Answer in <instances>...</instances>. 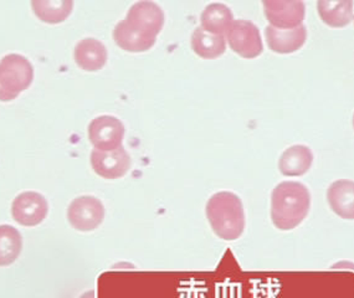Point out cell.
<instances>
[{
  "label": "cell",
  "instance_id": "20",
  "mask_svg": "<svg viewBox=\"0 0 354 298\" xmlns=\"http://www.w3.org/2000/svg\"><path fill=\"white\" fill-rule=\"evenodd\" d=\"M23 251V236L14 226L0 225V268L10 266Z\"/></svg>",
  "mask_w": 354,
  "mask_h": 298
},
{
  "label": "cell",
  "instance_id": "17",
  "mask_svg": "<svg viewBox=\"0 0 354 298\" xmlns=\"http://www.w3.org/2000/svg\"><path fill=\"white\" fill-rule=\"evenodd\" d=\"M201 21L204 30L224 37L234 23V15L225 4L212 3L203 10Z\"/></svg>",
  "mask_w": 354,
  "mask_h": 298
},
{
  "label": "cell",
  "instance_id": "19",
  "mask_svg": "<svg viewBox=\"0 0 354 298\" xmlns=\"http://www.w3.org/2000/svg\"><path fill=\"white\" fill-rule=\"evenodd\" d=\"M192 49L203 59H216L226 50L225 37L214 35L204 30L202 26L196 28L192 35Z\"/></svg>",
  "mask_w": 354,
  "mask_h": 298
},
{
  "label": "cell",
  "instance_id": "1",
  "mask_svg": "<svg viewBox=\"0 0 354 298\" xmlns=\"http://www.w3.org/2000/svg\"><path fill=\"white\" fill-rule=\"evenodd\" d=\"M311 209V193L305 184L286 180L271 194V221L276 229L290 232L304 223Z\"/></svg>",
  "mask_w": 354,
  "mask_h": 298
},
{
  "label": "cell",
  "instance_id": "13",
  "mask_svg": "<svg viewBox=\"0 0 354 298\" xmlns=\"http://www.w3.org/2000/svg\"><path fill=\"white\" fill-rule=\"evenodd\" d=\"M330 210L341 219L354 220V180L338 179L327 189Z\"/></svg>",
  "mask_w": 354,
  "mask_h": 298
},
{
  "label": "cell",
  "instance_id": "4",
  "mask_svg": "<svg viewBox=\"0 0 354 298\" xmlns=\"http://www.w3.org/2000/svg\"><path fill=\"white\" fill-rule=\"evenodd\" d=\"M102 201L93 195H81L75 198L68 207V220L76 232H91L104 223Z\"/></svg>",
  "mask_w": 354,
  "mask_h": 298
},
{
  "label": "cell",
  "instance_id": "12",
  "mask_svg": "<svg viewBox=\"0 0 354 298\" xmlns=\"http://www.w3.org/2000/svg\"><path fill=\"white\" fill-rule=\"evenodd\" d=\"M76 65L84 71L96 73L106 65L109 54L104 44L97 39L86 37L76 44L73 50Z\"/></svg>",
  "mask_w": 354,
  "mask_h": 298
},
{
  "label": "cell",
  "instance_id": "14",
  "mask_svg": "<svg viewBox=\"0 0 354 298\" xmlns=\"http://www.w3.org/2000/svg\"><path fill=\"white\" fill-rule=\"evenodd\" d=\"M115 43L129 53H145L156 44L157 37L136 28L129 21L122 20L113 29Z\"/></svg>",
  "mask_w": 354,
  "mask_h": 298
},
{
  "label": "cell",
  "instance_id": "9",
  "mask_svg": "<svg viewBox=\"0 0 354 298\" xmlns=\"http://www.w3.org/2000/svg\"><path fill=\"white\" fill-rule=\"evenodd\" d=\"M90 163L98 177L115 180L129 173L132 160L122 146L113 151L93 149L90 156Z\"/></svg>",
  "mask_w": 354,
  "mask_h": 298
},
{
  "label": "cell",
  "instance_id": "8",
  "mask_svg": "<svg viewBox=\"0 0 354 298\" xmlns=\"http://www.w3.org/2000/svg\"><path fill=\"white\" fill-rule=\"evenodd\" d=\"M88 140L95 149L113 151L122 147L126 129L117 117L104 115L92 120L88 124Z\"/></svg>",
  "mask_w": 354,
  "mask_h": 298
},
{
  "label": "cell",
  "instance_id": "15",
  "mask_svg": "<svg viewBox=\"0 0 354 298\" xmlns=\"http://www.w3.org/2000/svg\"><path fill=\"white\" fill-rule=\"evenodd\" d=\"M313 153L310 147L295 145L288 147L279 159V171L285 177H302L311 169Z\"/></svg>",
  "mask_w": 354,
  "mask_h": 298
},
{
  "label": "cell",
  "instance_id": "2",
  "mask_svg": "<svg viewBox=\"0 0 354 298\" xmlns=\"http://www.w3.org/2000/svg\"><path fill=\"white\" fill-rule=\"evenodd\" d=\"M205 214L214 234L225 241H235L244 234L243 201L232 192H219L210 196Z\"/></svg>",
  "mask_w": 354,
  "mask_h": 298
},
{
  "label": "cell",
  "instance_id": "3",
  "mask_svg": "<svg viewBox=\"0 0 354 298\" xmlns=\"http://www.w3.org/2000/svg\"><path fill=\"white\" fill-rule=\"evenodd\" d=\"M34 67L25 56L9 54L0 60V102H10L29 89Z\"/></svg>",
  "mask_w": 354,
  "mask_h": 298
},
{
  "label": "cell",
  "instance_id": "21",
  "mask_svg": "<svg viewBox=\"0 0 354 298\" xmlns=\"http://www.w3.org/2000/svg\"><path fill=\"white\" fill-rule=\"evenodd\" d=\"M80 298H95V295H93V292L92 291H90V292L85 293V295H82L81 297Z\"/></svg>",
  "mask_w": 354,
  "mask_h": 298
},
{
  "label": "cell",
  "instance_id": "7",
  "mask_svg": "<svg viewBox=\"0 0 354 298\" xmlns=\"http://www.w3.org/2000/svg\"><path fill=\"white\" fill-rule=\"evenodd\" d=\"M263 12L276 29H295L304 25L306 6L301 0H263Z\"/></svg>",
  "mask_w": 354,
  "mask_h": 298
},
{
  "label": "cell",
  "instance_id": "5",
  "mask_svg": "<svg viewBox=\"0 0 354 298\" xmlns=\"http://www.w3.org/2000/svg\"><path fill=\"white\" fill-rule=\"evenodd\" d=\"M226 40L234 53L244 59H255L263 51V39L257 25L249 20H234Z\"/></svg>",
  "mask_w": 354,
  "mask_h": 298
},
{
  "label": "cell",
  "instance_id": "18",
  "mask_svg": "<svg viewBox=\"0 0 354 298\" xmlns=\"http://www.w3.org/2000/svg\"><path fill=\"white\" fill-rule=\"evenodd\" d=\"M32 12L46 24H60L73 9V0H32Z\"/></svg>",
  "mask_w": 354,
  "mask_h": 298
},
{
  "label": "cell",
  "instance_id": "6",
  "mask_svg": "<svg viewBox=\"0 0 354 298\" xmlns=\"http://www.w3.org/2000/svg\"><path fill=\"white\" fill-rule=\"evenodd\" d=\"M10 213L19 225L34 227L46 219L49 214V203L43 194L28 190L14 198Z\"/></svg>",
  "mask_w": 354,
  "mask_h": 298
},
{
  "label": "cell",
  "instance_id": "10",
  "mask_svg": "<svg viewBox=\"0 0 354 298\" xmlns=\"http://www.w3.org/2000/svg\"><path fill=\"white\" fill-rule=\"evenodd\" d=\"M124 20L142 31L157 37L165 25V12L157 3L142 0L129 8Z\"/></svg>",
  "mask_w": 354,
  "mask_h": 298
},
{
  "label": "cell",
  "instance_id": "22",
  "mask_svg": "<svg viewBox=\"0 0 354 298\" xmlns=\"http://www.w3.org/2000/svg\"><path fill=\"white\" fill-rule=\"evenodd\" d=\"M352 126H353V129H354V113H353V117H352Z\"/></svg>",
  "mask_w": 354,
  "mask_h": 298
},
{
  "label": "cell",
  "instance_id": "16",
  "mask_svg": "<svg viewBox=\"0 0 354 298\" xmlns=\"http://www.w3.org/2000/svg\"><path fill=\"white\" fill-rule=\"evenodd\" d=\"M353 1L351 0H319L317 12L324 24L342 29L353 21Z\"/></svg>",
  "mask_w": 354,
  "mask_h": 298
},
{
  "label": "cell",
  "instance_id": "11",
  "mask_svg": "<svg viewBox=\"0 0 354 298\" xmlns=\"http://www.w3.org/2000/svg\"><path fill=\"white\" fill-rule=\"evenodd\" d=\"M265 39L271 51L276 54H292L299 51L307 40V28L301 25L295 29H276L274 26H266Z\"/></svg>",
  "mask_w": 354,
  "mask_h": 298
},
{
  "label": "cell",
  "instance_id": "23",
  "mask_svg": "<svg viewBox=\"0 0 354 298\" xmlns=\"http://www.w3.org/2000/svg\"><path fill=\"white\" fill-rule=\"evenodd\" d=\"M353 23H354V18H353Z\"/></svg>",
  "mask_w": 354,
  "mask_h": 298
}]
</instances>
